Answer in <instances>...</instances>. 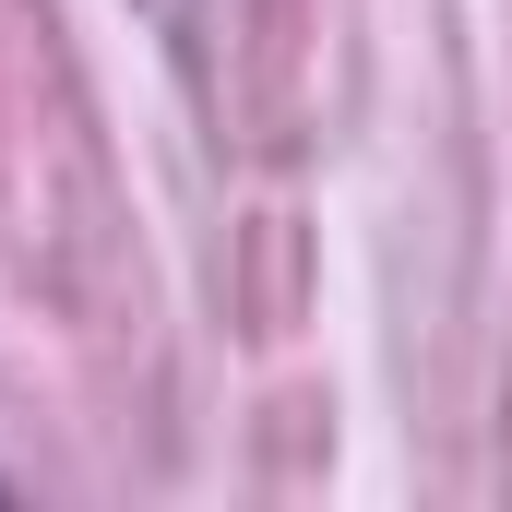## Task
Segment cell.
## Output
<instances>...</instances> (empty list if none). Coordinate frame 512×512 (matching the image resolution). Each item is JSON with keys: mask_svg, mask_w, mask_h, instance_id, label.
<instances>
[{"mask_svg": "<svg viewBox=\"0 0 512 512\" xmlns=\"http://www.w3.org/2000/svg\"><path fill=\"white\" fill-rule=\"evenodd\" d=\"M0 501H12V477H0Z\"/></svg>", "mask_w": 512, "mask_h": 512, "instance_id": "1", "label": "cell"}]
</instances>
